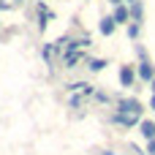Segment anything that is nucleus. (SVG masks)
<instances>
[{
  "instance_id": "obj_1",
  "label": "nucleus",
  "mask_w": 155,
  "mask_h": 155,
  "mask_svg": "<svg viewBox=\"0 0 155 155\" xmlns=\"http://www.w3.org/2000/svg\"><path fill=\"white\" fill-rule=\"evenodd\" d=\"M117 112L139 114V117H142V101H136V98H120V101H117Z\"/></svg>"
},
{
  "instance_id": "obj_2",
  "label": "nucleus",
  "mask_w": 155,
  "mask_h": 155,
  "mask_svg": "<svg viewBox=\"0 0 155 155\" xmlns=\"http://www.w3.org/2000/svg\"><path fill=\"white\" fill-rule=\"evenodd\" d=\"M136 68L134 65H120V74H117V79H120V84L123 87H134V82H136Z\"/></svg>"
},
{
  "instance_id": "obj_3",
  "label": "nucleus",
  "mask_w": 155,
  "mask_h": 155,
  "mask_svg": "<svg viewBox=\"0 0 155 155\" xmlns=\"http://www.w3.org/2000/svg\"><path fill=\"white\" fill-rule=\"evenodd\" d=\"M136 74H139V79L142 82H153L155 79V68L150 60H139V65H136Z\"/></svg>"
},
{
  "instance_id": "obj_4",
  "label": "nucleus",
  "mask_w": 155,
  "mask_h": 155,
  "mask_svg": "<svg viewBox=\"0 0 155 155\" xmlns=\"http://www.w3.org/2000/svg\"><path fill=\"white\" fill-rule=\"evenodd\" d=\"M112 120H114L117 125H123V128H131V125H139V123H142L139 114H125V112H117Z\"/></svg>"
},
{
  "instance_id": "obj_5",
  "label": "nucleus",
  "mask_w": 155,
  "mask_h": 155,
  "mask_svg": "<svg viewBox=\"0 0 155 155\" xmlns=\"http://www.w3.org/2000/svg\"><path fill=\"white\" fill-rule=\"evenodd\" d=\"M112 16L117 19V25H128V22H131V5H128V3L114 5V14H112Z\"/></svg>"
},
{
  "instance_id": "obj_6",
  "label": "nucleus",
  "mask_w": 155,
  "mask_h": 155,
  "mask_svg": "<svg viewBox=\"0 0 155 155\" xmlns=\"http://www.w3.org/2000/svg\"><path fill=\"white\" fill-rule=\"evenodd\" d=\"M98 30H101V35H112V33L117 30V19H114V16H104V19L98 22Z\"/></svg>"
},
{
  "instance_id": "obj_7",
  "label": "nucleus",
  "mask_w": 155,
  "mask_h": 155,
  "mask_svg": "<svg viewBox=\"0 0 155 155\" xmlns=\"http://www.w3.org/2000/svg\"><path fill=\"white\" fill-rule=\"evenodd\" d=\"M139 134L150 142V139H155V120H142L139 123Z\"/></svg>"
},
{
  "instance_id": "obj_8",
  "label": "nucleus",
  "mask_w": 155,
  "mask_h": 155,
  "mask_svg": "<svg viewBox=\"0 0 155 155\" xmlns=\"http://www.w3.org/2000/svg\"><path fill=\"white\" fill-rule=\"evenodd\" d=\"M68 90H71V93H82V95H95L93 84H87V82H74Z\"/></svg>"
},
{
  "instance_id": "obj_9",
  "label": "nucleus",
  "mask_w": 155,
  "mask_h": 155,
  "mask_svg": "<svg viewBox=\"0 0 155 155\" xmlns=\"http://www.w3.org/2000/svg\"><path fill=\"white\" fill-rule=\"evenodd\" d=\"M142 16H144V5H142V0L131 3V22H142Z\"/></svg>"
},
{
  "instance_id": "obj_10",
  "label": "nucleus",
  "mask_w": 155,
  "mask_h": 155,
  "mask_svg": "<svg viewBox=\"0 0 155 155\" xmlns=\"http://www.w3.org/2000/svg\"><path fill=\"white\" fill-rule=\"evenodd\" d=\"M139 33H142V22H131L128 25V35L131 38H139Z\"/></svg>"
},
{
  "instance_id": "obj_11",
  "label": "nucleus",
  "mask_w": 155,
  "mask_h": 155,
  "mask_svg": "<svg viewBox=\"0 0 155 155\" xmlns=\"http://www.w3.org/2000/svg\"><path fill=\"white\" fill-rule=\"evenodd\" d=\"M87 65H90V71H95V74H98V71H104V68H106V60H87Z\"/></svg>"
},
{
  "instance_id": "obj_12",
  "label": "nucleus",
  "mask_w": 155,
  "mask_h": 155,
  "mask_svg": "<svg viewBox=\"0 0 155 155\" xmlns=\"http://www.w3.org/2000/svg\"><path fill=\"white\" fill-rule=\"evenodd\" d=\"M95 101H101V104H109V95H106L104 90H95Z\"/></svg>"
},
{
  "instance_id": "obj_13",
  "label": "nucleus",
  "mask_w": 155,
  "mask_h": 155,
  "mask_svg": "<svg viewBox=\"0 0 155 155\" xmlns=\"http://www.w3.org/2000/svg\"><path fill=\"white\" fill-rule=\"evenodd\" d=\"M144 153H147V155H155V139L147 142V150H144Z\"/></svg>"
},
{
  "instance_id": "obj_14",
  "label": "nucleus",
  "mask_w": 155,
  "mask_h": 155,
  "mask_svg": "<svg viewBox=\"0 0 155 155\" xmlns=\"http://www.w3.org/2000/svg\"><path fill=\"white\" fill-rule=\"evenodd\" d=\"M109 3H112V5H123L125 0H109Z\"/></svg>"
},
{
  "instance_id": "obj_15",
  "label": "nucleus",
  "mask_w": 155,
  "mask_h": 155,
  "mask_svg": "<svg viewBox=\"0 0 155 155\" xmlns=\"http://www.w3.org/2000/svg\"><path fill=\"white\" fill-rule=\"evenodd\" d=\"M150 106H153V112H155V95H153V98H150Z\"/></svg>"
},
{
  "instance_id": "obj_16",
  "label": "nucleus",
  "mask_w": 155,
  "mask_h": 155,
  "mask_svg": "<svg viewBox=\"0 0 155 155\" xmlns=\"http://www.w3.org/2000/svg\"><path fill=\"white\" fill-rule=\"evenodd\" d=\"M150 87H153V95H155V79H153V82H150Z\"/></svg>"
},
{
  "instance_id": "obj_17",
  "label": "nucleus",
  "mask_w": 155,
  "mask_h": 155,
  "mask_svg": "<svg viewBox=\"0 0 155 155\" xmlns=\"http://www.w3.org/2000/svg\"><path fill=\"white\" fill-rule=\"evenodd\" d=\"M125 3H128V5H131V3H136V0H125Z\"/></svg>"
},
{
  "instance_id": "obj_18",
  "label": "nucleus",
  "mask_w": 155,
  "mask_h": 155,
  "mask_svg": "<svg viewBox=\"0 0 155 155\" xmlns=\"http://www.w3.org/2000/svg\"><path fill=\"white\" fill-rule=\"evenodd\" d=\"M14 3H22V0H14Z\"/></svg>"
}]
</instances>
